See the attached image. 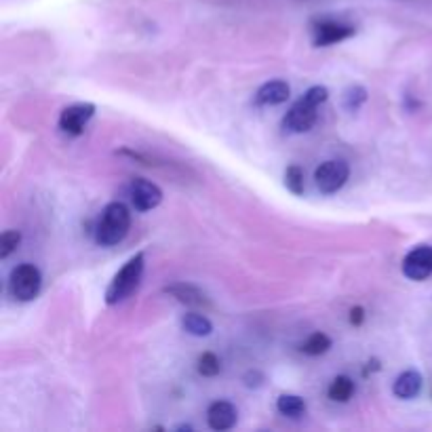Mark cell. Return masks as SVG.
I'll return each mask as SVG.
<instances>
[{
  "label": "cell",
  "instance_id": "e0dca14e",
  "mask_svg": "<svg viewBox=\"0 0 432 432\" xmlns=\"http://www.w3.org/2000/svg\"><path fill=\"white\" fill-rule=\"evenodd\" d=\"M331 338L327 336V333H323V331H317V333H312L304 344H302V352L304 355H308V357H321V355H325L329 348H331Z\"/></svg>",
  "mask_w": 432,
  "mask_h": 432
},
{
  "label": "cell",
  "instance_id": "7a4b0ae2",
  "mask_svg": "<svg viewBox=\"0 0 432 432\" xmlns=\"http://www.w3.org/2000/svg\"><path fill=\"white\" fill-rule=\"evenodd\" d=\"M329 97V91L327 87H310L304 97L300 101L293 103V108L287 112L285 120H283V127L289 131V133H306L315 127L317 122V116H319V106L325 103Z\"/></svg>",
  "mask_w": 432,
  "mask_h": 432
},
{
  "label": "cell",
  "instance_id": "5bb4252c",
  "mask_svg": "<svg viewBox=\"0 0 432 432\" xmlns=\"http://www.w3.org/2000/svg\"><path fill=\"white\" fill-rule=\"evenodd\" d=\"M182 327H184L186 333L196 336V338H207V336H211V331H213V323H211L205 315H201V312H188V315H184Z\"/></svg>",
  "mask_w": 432,
  "mask_h": 432
},
{
  "label": "cell",
  "instance_id": "d6986e66",
  "mask_svg": "<svg viewBox=\"0 0 432 432\" xmlns=\"http://www.w3.org/2000/svg\"><path fill=\"white\" fill-rule=\"evenodd\" d=\"M365 101H367V89L361 84H355L344 93V108L348 112H357Z\"/></svg>",
  "mask_w": 432,
  "mask_h": 432
},
{
  "label": "cell",
  "instance_id": "ba28073f",
  "mask_svg": "<svg viewBox=\"0 0 432 432\" xmlns=\"http://www.w3.org/2000/svg\"><path fill=\"white\" fill-rule=\"evenodd\" d=\"M403 274L412 281H426L432 274V247L418 245L403 260Z\"/></svg>",
  "mask_w": 432,
  "mask_h": 432
},
{
  "label": "cell",
  "instance_id": "ac0fdd59",
  "mask_svg": "<svg viewBox=\"0 0 432 432\" xmlns=\"http://www.w3.org/2000/svg\"><path fill=\"white\" fill-rule=\"evenodd\" d=\"M285 186H287V190L293 192L296 196H302V194H304V188H306V184H304V171H302L298 165L287 167V171H285Z\"/></svg>",
  "mask_w": 432,
  "mask_h": 432
},
{
  "label": "cell",
  "instance_id": "ffe728a7",
  "mask_svg": "<svg viewBox=\"0 0 432 432\" xmlns=\"http://www.w3.org/2000/svg\"><path fill=\"white\" fill-rule=\"evenodd\" d=\"M222 371V361L213 352H203L198 357V374L205 378H215Z\"/></svg>",
  "mask_w": 432,
  "mask_h": 432
},
{
  "label": "cell",
  "instance_id": "9c48e42d",
  "mask_svg": "<svg viewBox=\"0 0 432 432\" xmlns=\"http://www.w3.org/2000/svg\"><path fill=\"white\" fill-rule=\"evenodd\" d=\"M95 114V106L93 103H74V106H68L61 116H59V129L68 135H80L87 127V122L93 118Z\"/></svg>",
  "mask_w": 432,
  "mask_h": 432
},
{
  "label": "cell",
  "instance_id": "52a82bcc",
  "mask_svg": "<svg viewBox=\"0 0 432 432\" xmlns=\"http://www.w3.org/2000/svg\"><path fill=\"white\" fill-rule=\"evenodd\" d=\"M129 196H131V203L137 211H152L156 209L160 203H163V190L150 182V179H144V177H137L131 182V188H129Z\"/></svg>",
  "mask_w": 432,
  "mask_h": 432
},
{
  "label": "cell",
  "instance_id": "2e32d148",
  "mask_svg": "<svg viewBox=\"0 0 432 432\" xmlns=\"http://www.w3.org/2000/svg\"><path fill=\"white\" fill-rule=\"evenodd\" d=\"M277 409L287 418H300L306 414V401L298 395H281L277 401Z\"/></svg>",
  "mask_w": 432,
  "mask_h": 432
},
{
  "label": "cell",
  "instance_id": "6da1fadb",
  "mask_svg": "<svg viewBox=\"0 0 432 432\" xmlns=\"http://www.w3.org/2000/svg\"><path fill=\"white\" fill-rule=\"evenodd\" d=\"M131 228V213L125 203L114 201L103 207L101 217L95 226V243L101 247H114L122 243Z\"/></svg>",
  "mask_w": 432,
  "mask_h": 432
},
{
  "label": "cell",
  "instance_id": "9a60e30c",
  "mask_svg": "<svg viewBox=\"0 0 432 432\" xmlns=\"http://www.w3.org/2000/svg\"><path fill=\"white\" fill-rule=\"evenodd\" d=\"M327 393H329V399H331V401H336V403H346V401H350V397L355 395V382H352V378H348V376H338V378L331 380Z\"/></svg>",
  "mask_w": 432,
  "mask_h": 432
},
{
  "label": "cell",
  "instance_id": "7402d4cb",
  "mask_svg": "<svg viewBox=\"0 0 432 432\" xmlns=\"http://www.w3.org/2000/svg\"><path fill=\"white\" fill-rule=\"evenodd\" d=\"M262 382H264V376L260 371H247L245 374V384L249 388H258V386H262Z\"/></svg>",
  "mask_w": 432,
  "mask_h": 432
},
{
  "label": "cell",
  "instance_id": "7c38bea8",
  "mask_svg": "<svg viewBox=\"0 0 432 432\" xmlns=\"http://www.w3.org/2000/svg\"><path fill=\"white\" fill-rule=\"evenodd\" d=\"M291 97V89L285 80H270L262 84L255 93L258 106H281Z\"/></svg>",
  "mask_w": 432,
  "mask_h": 432
},
{
  "label": "cell",
  "instance_id": "5b68a950",
  "mask_svg": "<svg viewBox=\"0 0 432 432\" xmlns=\"http://www.w3.org/2000/svg\"><path fill=\"white\" fill-rule=\"evenodd\" d=\"M348 177H350V167L344 160H325L315 173L317 188L323 194H333V192L342 190L344 184L348 182Z\"/></svg>",
  "mask_w": 432,
  "mask_h": 432
},
{
  "label": "cell",
  "instance_id": "30bf717a",
  "mask_svg": "<svg viewBox=\"0 0 432 432\" xmlns=\"http://www.w3.org/2000/svg\"><path fill=\"white\" fill-rule=\"evenodd\" d=\"M236 418H239V412L228 401H215L211 403L207 412V422L213 431H230L236 424Z\"/></svg>",
  "mask_w": 432,
  "mask_h": 432
},
{
  "label": "cell",
  "instance_id": "3957f363",
  "mask_svg": "<svg viewBox=\"0 0 432 432\" xmlns=\"http://www.w3.org/2000/svg\"><path fill=\"white\" fill-rule=\"evenodd\" d=\"M144 266H146V260H144V253L139 251L114 274L110 287L106 289V304L114 306V304L125 302L137 289L141 274H144Z\"/></svg>",
  "mask_w": 432,
  "mask_h": 432
},
{
  "label": "cell",
  "instance_id": "4fadbf2b",
  "mask_svg": "<svg viewBox=\"0 0 432 432\" xmlns=\"http://www.w3.org/2000/svg\"><path fill=\"white\" fill-rule=\"evenodd\" d=\"M422 384H424L422 376H420L418 371L409 369V371H403V374L395 380L393 393H395V397H399V399H416V397L420 395V390H422Z\"/></svg>",
  "mask_w": 432,
  "mask_h": 432
},
{
  "label": "cell",
  "instance_id": "277c9868",
  "mask_svg": "<svg viewBox=\"0 0 432 432\" xmlns=\"http://www.w3.org/2000/svg\"><path fill=\"white\" fill-rule=\"evenodd\" d=\"M40 287H42V274L34 264H21L13 268L8 279V291L13 300L30 302L40 293Z\"/></svg>",
  "mask_w": 432,
  "mask_h": 432
},
{
  "label": "cell",
  "instance_id": "44dd1931",
  "mask_svg": "<svg viewBox=\"0 0 432 432\" xmlns=\"http://www.w3.org/2000/svg\"><path fill=\"white\" fill-rule=\"evenodd\" d=\"M21 243V232L19 230H4L0 236V258L6 260Z\"/></svg>",
  "mask_w": 432,
  "mask_h": 432
},
{
  "label": "cell",
  "instance_id": "603a6c76",
  "mask_svg": "<svg viewBox=\"0 0 432 432\" xmlns=\"http://www.w3.org/2000/svg\"><path fill=\"white\" fill-rule=\"evenodd\" d=\"M363 321H365V310H363L361 306H355V308L350 310V323H352L355 327H359V325H363Z\"/></svg>",
  "mask_w": 432,
  "mask_h": 432
},
{
  "label": "cell",
  "instance_id": "8992f818",
  "mask_svg": "<svg viewBox=\"0 0 432 432\" xmlns=\"http://www.w3.org/2000/svg\"><path fill=\"white\" fill-rule=\"evenodd\" d=\"M357 27L336 21V19H319L312 23V38L317 46H329V44H338L350 36H355Z\"/></svg>",
  "mask_w": 432,
  "mask_h": 432
},
{
  "label": "cell",
  "instance_id": "8fae6325",
  "mask_svg": "<svg viewBox=\"0 0 432 432\" xmlns=\"http://www.w3.org/2000/svg\"><path fill=\"white\" fill-rule=\"evenodd\" d=\"M167 296L175 298L177 302L186 304V306H194V308H207L211 306L209 298L194 285H188V283H175V285H169L163 289Z\"/></svg>",
  "mask_w": 432,
  "mask_h": 432
}]
</instances>
